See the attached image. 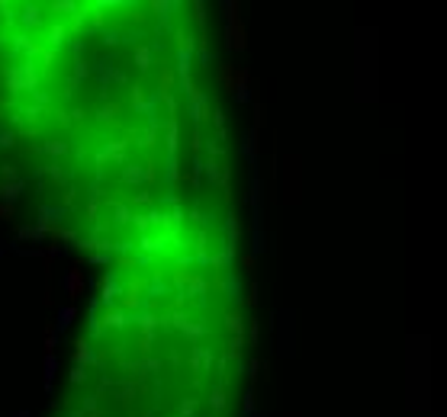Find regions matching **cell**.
Listing matches in <instances>:
<instances>
[{
	"label": "cell",
	"instance_id": "e0dca14e",
	"mask_svg": "<svg viewBox=\"0 0 447 417\" xmlns=\"http://www.w3.org/2000/svg\"><path fill=\"white\" fill-rule=\"evenodd\" d=\"M135 218H139V222H135V225H139L142 231H145L148 225H154V222H158V215H135Z\"/></svg>",
	"mask_w": 447,
	"mask_h": 417
},
{
	"label": "cell",
	"instance_id": "9c48e42d",
	"mask_svg": "<svg viewBox=\"0 0 447 417\" xmlns=\"http://www.w3.org/2000/svg\"><path fill=\"white\" fill-rule=\"evenodd\" d=\"M135 64H139L142 71L151 67V49H148V45H139V49H135Z\"/></svg>",
	"mask_w": 447,
	"mask_h": 417
},
{
	"label": "cell",
	"instance_id": "9a60e30c",
	"mask_svg": "<svg viewBox=\"0 0 447 417\" xmlns=\"http://www.w3.org/2000/svg\"><path fill=\"white\" fill-rule=\"evenodd\" d=\"M49 36H52V39H49V42H52V45H58V42H65V29H62V26H52V29H49Z\"/></svg>",
	"mask_w": 447,
	"mask_h": 417
},
{
	"label": "cell",
	"instance_id": "30bf717a",
	"mask_svg": "<svg viewBox=\"0 0 447 417\" xmlns=\"http://www.w3.org/2000/svg\"><path fill=\"white\" fill-rule=\"evenodd\" d=\"M55 369H58V359H55V353H49V357H45V388H52Z\"/></svg>",
	"mask_w": 447,
	"mask_h": 417
},
{
	"label": "cell",
	"instance_id": "d6986e66",
	"mask_svg": "<svg viewBox=\"0 0 447 417\" xmlns=\"http://www.w3.org/2000/svg\"><path fill=\"white\" fill-rule=\"evenodd\" d=\"M129 218H132V212H129V209H123V206H119V209H116V222H119V225H126V222H129Z\"/></svg>",
	"mask_w": 447,
	"mask_h": 417
},
{
	"label": "cell",
	"instance_id": "5bb4252c",
	"mask_svg": "<svg viewBox=\"0 0 447 417\" xmlns=\"http://www.w3.org/2000/svg\"><path fill=\"white\" fill-rule=\"evenodd\" d=\"M42 151H45V154H65L68 145H65V141H52V145H45Z\"/></svg>",
	"mask_w": 447,
	"mask_h": 417
},
{
	"label": "cell",
	"instance_id": "44dd1931",
	"mask_svg": "<svg viewBox=\"0 0 447 417\" xmlns=\"http://www.w3.org/2000/svg\"><path fill=\"white\" fill-rule=\"evenodd\" d=\"M228 327H232V331H238V334H241V318H238V314H232V318H228Z\"/></svg>",
	"mask_w": 447,
	"mask_h": 417
},
{
	"label": "cell",
	"instance_id": "ffe728a7",
	"mask_svg": "<svg viewBox=\"0 0 447 417\" xmlns=\"http://www.w3.org/2000/svg\"><path fill=\"white\" fill-rule=\"evenodd\" d=\"M193 411H196V401H184V408H180V414H177V417H190Z\"/></svg>",
	"mask_w": 447,
	"mask_h": 417
},
{
	"label": "cell",
	"instance_id": "277c9868",
	"mask_svg": "<svg viewBox=\"0 0 447 417\" xmlns=\"http://www.w3.org/2000/svg\"><path fill=\"white\" fill-rule=\"evenodd\" d=\"M74 359H77V366L93 363V353H90V344H87V340H77V344H74Z\"/></svg>",
	"mask_w": 447,
	"mask_h": 417
},
{
	"label": "cell",
	"instance_id": "8fae6325",
	"mask_svg": "<svg viewBox=\"0 0 447 417\" xmlns=\"http://www.w3.org/2000/svg\"><path fill=\"white\" fill-rule=\"evenodd\" d=\"M74 318H77V308H74V305H65V308L58 311V327H68Z\"/></svg>",
	"mask_w": 447,
	"mask_h": 417
},
{
	"label": "cell",
	"instance_id": "4fadbf2b",
	"mask_svg": "<svg viewBox=\"0 0 447 417\" xmlns=\"http://www.w3.org/2000/svg\"><path fill=\"white\" fill-rule=\"evenodd\" d=\"M49 10H55V13H77V3H74V0H55V3L49 6Z\"/></svg>",
	"mask_w": 447,
	"mask_h": 417
},
{
	"label": "cell",
	"instance_id": "7a4b0ae2",
	"mask_svg": "<svg viewBox=\"0 0 447 417\" xmlns=\"http://www.w3.org/2000/svg\"><path fill=\"white\" fill-rule=\"evenodd\" d=\"M116 296H119V283H116V276H113V273H103V279H100V302L113 305V302H116Z\"/></svg>",
	"mask_w": 447,
	"mask_h": 417
},
{
	"label": "cell",
	"instance_id": "2e32d148",
	"mask_svg": "<svg viewBox=\"0 0 447 417\" xmlns=\"http://www.w3.org/2000/svg\"><path fill=\"white\" fill-rule=\"evenodd\" d=\"M84 379H87V369H84V366H74V369H71V382H74V385H80Z\"/></svg>",
	"mask_w": 447,
	"mask_h": 417
},
{
	"label": "cell",
	"instance_id": "ba28073f",
	"mask_svg": "<svg viewBox=\"0 0 447 417\" xmlns=\"http://www.w3.org/2000/svg\"><path fill=\"white\" fill-rule=\"evenodd\" d=\"M19 193H23V183H19V180H13V183H0V196H3L6 202H10V199H16Z\"/></svg>",
	"mask_w": 447,
	"mask_h": 417
},
{
	"label": "cell",
	"instance_id": "7402d4cb",
	"mask_svg": "<svg viewBox=\"0 0 447 417\" xmlns=\"http://www.w3.org/2000/svg\"><path fill=\"white\" fill-rule=\"evenodd\" d=\"M13 215V206L10 202H3V206H0V218H10Z\"/></svg>",
	"mask_w": 447,
	"mask_h": 417
},
{
	"label": "cell",
	"instance_id": "7c38bea8",
	"mask_svg": "<svg viewBox=\"0 0 447 417\" xmlns=\"http://www.w3.org/2000/svg\"><path fill=\"white\" fill-rule=\"evenodd\" d=\"M23 23L26 26H39V23H42V16H39V10H36V6H26V13H23Z\"/></svg>",
	"mask_w": 447,
	"mask_h": 417
},
{
	"label": "cell",
	"instance_id": "ac0fdd59",
	"mask_svg": "<svg viewBox=\"0 0 447 417\" xmlns=\"http://www.w3.org/2000/svg\"><path fill=\"white\" fill-rule=\"evenodd\" d=\"M213 408H216V411L225 408V395H222V392H213Z\"/></svg>",
	"mask_w": 447,
	"mask_h": 417
},
{
	"label": "cell",
	"instance_id": "8992f818",
	"mask_svg": "<svg viewBox=\"0 0 447 417\" xmlns=\"http://www.w3.org/2000/svg\"><path fill=\"white\" fill-rule=\"evenodd\" d=\"M123 151H126V141H110V145H106V151L103 154H97V161H110V157H123Z\"/></svg>",
	"mask_w": 447,
	"mask_h": 417
},
{
	"label": "cell",
	"instance_id": "52a82bcc",
	"mask_svg": "<svg viewBox=\"0 0 447 417\" xmlns=\"http://www.w3.org/2000/svg\"><path fill=\"white\" fill-rule=\"evenodd\" d=\"M145 177H151V170H139V167H135V164H132V167H126V170H123V180H126V183H142V180H145Z\"/></svg>",
	"mask_w": 447,
	"mask_h": 417
},
{
	"label": "cell",
	"instance_id": "5b68a950",
	"mask_svg": "<svg viewBox=\"0 0 447 417\" xmlns=\"http://www.w3.org/2000/svg\"><path fill=\"white\" fill-rule=\"evenodd\" d=\"M100 324H103V331L106 327H126V311H116V308L106 311L103 318H100Z\"/></svg>",
	"mask_w": 447,
	"mask_h": 417
},
{
	"label": "cell",
	"instance_id": "3957f363",
	"mask_svg": "<svg viewBox=\"0 0 447 417\" xmlns=\"http://www.w3.org/2000/svg\"><path fill=\"white\" fill-rule=\"evenodd\" d=\"M68 292H71V296H80V292H84V273L77 270V266H74L71 273H68Z\"/></svg>",
	"mask_w": 447,
	"mask_h": 417
},
{
	"label": "cell",
	"instance_id": "6da1fadb",
	"mask_svg": "<svg viewBox=\"0 0 447 417\" xmlns=\"http://www.w3.org/2000/svg\"><path fill=\"white\" fill-rule=\"evenodd\" d=\"M6 87H10L13 93L19 90H36L39 87V74L32 64H19V67H10L6 71Z\"/></svg>",
	"mask_w": 447,
	"mask_h": 417
}]
</instances>
